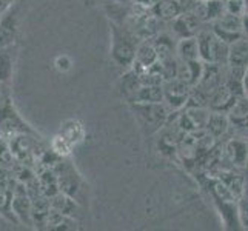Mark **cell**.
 <instances>
[{
    "mask_svg": "<svg viewBox=\"0 0 248 231\" xmlns=\"http://www.w3.org/2000/svg\"><path fill=\"white\" fill-rule=\"evenodd\" d=\"M196 2H205V0H196Z\"/></svg>",
    "mask_w": 248,
    "mask_h": 231,
    "instance_id": "obj_39",
    "label": "cell"
},
{
    "mask_svg": "<svg viewBox=\"0 0 248 231\" xmlns=\"http://www.w3.org/2000/svg\"><path fill=\"white\" fill-rule=\"evenodd\" d=\"M6 96H10V85L0 83V100H3Z\"/></svg>",
    "mask_w": 248,
    "mask_h": 231,
    "instance_id": "obj_35",
    "label": "cell"
},
{
    "mask_svg": "<svg viewBox=\"0 0 248 231\" xmlns=\"http://www.w3.org/2000/svg\"><path fill=\"white\" fill-rule=\"evenodd\" d=\"M44 230H54V231H70V230H79L78 219L62 215L56 210H49L44 220Z\"/></svg>",
    "mask_w": 248,
    "mask_h": 231,
    "instance_id": "obj_11",
    "label": "cell"
},
{
    "mask_svg": "<svg viewBox=\"0 0 248 231\" xmlns=\"http://www.w3.org/2000/svg\"><path fill=\"white\" fill-rule=\"evenodd\" d=\"M159 0H133V5H138L140 8H145V10H151Z\"/></svg>",
    "mask_w": 248,
    "mask_h": 231,
    "instance_id": "obj_32",
    "label": "cell"
},
{
    "mask_svg": "<svg viewBox=\"0 0 248 231\" xmlns=\"http://www.w3.org/2000/svg\"><path fill=\"white\" fill-rule=\"evenodd\" d=\"M225 156L232 162V165L237 168H245L248 165V150L247 140L232 139L225 145Z\"/></svg>",
    "mask_w": 248,
    "mask_h": 231,
    "instance_id": "obj_12",
    "label": "cell"
},
{
    "mask_svg": "<svg viewBox=\"0 0 248 231\" xmlns=\"http://www.w3.org/2000/svg\"><path fill=\"white\" fill-rule=\"evenodd\" d=\"M237 96L230 91V88L225 83L219 85V87L208 96V105L213 111H228V108L233 105Z\"/></svg>",
    "mask_w": 248,
    "mask_h": 231,
    "instance_id": "obj_15",
    "label": "cell"
},
{
    "mask_svg": "<svg viewBox=\"0 0 248 231\" xmlns=\"http://www.w3.org/2000/svg\"><path fill=\"white\" fill-rule=\"evenodd\" d=\"M20 22L16 11L10 8L6 13L0 15V48H6L14 45V42L19 36Z\"/></svg>",
    "mask_w": 248,
    "mask_h": 231,
    "instance_id": "obj_8",
    "label": "cell"
},
{
    "mask_svg": "<svg viewBox=\"0 0 248 231\" xmlns=\"http://www.w3.org/2000/svg\"><path fill=\"white\" fill-rule=\"evenodd\" d=\"M245 13L248 14V0H245Z\"/></svg>",
    "mask_w": 248,
    "mask_h": 231,
    "instance_id": "obj_38",
    "label": "cell"
},
{
    "mask_svg": "<svg viewBox=\"0 0 248 231\" xmlns=\"http://www.w3.org/2000/svg\"><path fill=\"white\" fill-rule=\"evenodd\" d=\"M219 181L225 185V188L233 194V198L237 200L244 196V176L233 173V171H224L220 174Z\"/></svg>",
    "mask_w": 248,
    "mask_h": 231,
    "instance_id": "obj_24",
    "label": "cell"
},
{
    "mask_svg": "<svg viewBox=\"0 0 248 231\" xmlns=\"http://www.w3.org/2000/svg\"><path fill=\"white\" fill-rule=\"evenodd\" d=\"M140 85L142 83L138 73H134L131 68H128L126 73L119 80V91H121V94L126 100H130L134 96V92L140 88Z\"/></svg>",
    "mask_w": 248,
    "mask_h": 231,
    "instance_id": "obj_22",
    "label": "cell"
},
{
    "mask_svg": "<svg viewBox=\"0 0 248 231\" xmlns=\"http://www.w3.org/2000/svg\"><path fill=\"white\" fill-rule=\"evenodd\" d=\"M162 88H164V104L170 109H181L188 105V99H190V85H186L181 79H174L167 80L162 83Z\"/></svg>",
    "mask_w": 248,
    "mask_h": 231,
    "instance_id": "obj_6",
    "label": "cell"
},
{
    "mask_svg": "<svg viewBox=\"0 0 248 231\" xmlns=\"http://www.w3.org/2000/svg\"><path fill=\"white\" fill-rule=\"evenodd\" d=\"M130 108L138 119L140 128L148 134L157 133L168 122V107L160 104H130Z\"/></svg>",
    "mask_w": 248,
    "mask_h": 231,
    "instance_id": "obj_4",
    "label": "cell"
},
{
    "mask_svg": "<svg viewBox=\"0 0 248 231\" xmlns=\"http://www.w3.org/2000/svg\"><path fill=\"white\" fill-rule=\"evenodd\" d=\"M164 102V88L162 85H140L128 104H160Z\"/></svg>",
    "mask_w": 248,
    "mask_h": 231,
    "instance_id": "obj_14",
    "label": "cell"
},
{
    "mask_svg": "<svg viewBox=\"0 0 248 231\" xmlns=\"http://www.w3.org/2000/svg\"><path fill=\"white\" fill-rule=\"evenodd\" d=\"M151 13L157 20H174L182 13V6L177 0H159L151 8Z\"/></svg>",
    "mask_w": 248,
    "mask_h": 231,
    "instance_id": "obj_19",
    "label": "cell"
},
{
    "mask_svg": "<svg viewBox=\"0 0 248 231\" xmlns=\"http://www.w3.org/2000/svg\"><path fill=\"white\" fill-rule=\"evenodd\" d=\"M48 199H49L51 210H56L59 213H62V215H66V216L74 217V219H79L80 203H78L74 199H71L70 196H66V194L59 191Z\"/></svg>",
    "mask_w": 248,
    "mask_h": 231,
    "instance_id": "obj_13",
    "label": "cell"
},
{
    "mask_svg": "<svg viewBox=\"0 0 248 231\" xmlns=\"http://www.w3.org/2000/svg\"><path fill=\"white\" fill-rule=\"evenodd\" d=\"M107 3H119V5H133V0H107Z\"/></svg>",
    "mask_w": 248,
    "mask_h": 231,
    "instance_id": "obj_37",
    "label": "cell"
},
{
    "mask_svg": "<svg viewBox=\"0 0 248 231\" xmlns=\"http://www.w3.org/2000/svg\"><path fill=\"white\" fill-rule=\"evenodd\" d=\"M225 13L233 15H244L245 14V0H224Z\"/></svg>",
    "mask_w": 248,
    "mask_h": 231,
    "instance_id": "obj_31",
    "label": "cell"
},
{
    "mask_svg": "<svg viewBox=\"0 0 248 231\" xmlns=\"http://www.w3.org/2000/svg\"><path fill=\"white\" fill-rule=\"evenodd\" d=\"M245 173L242 174L244 176V196H248V165L245 167Z\"/></svg>",
    "mask_w": 248,
    "mask_h": 231,
    "instance_id": "obj_36",
    "label": "cell"
},
{
    "mask_svg": "<svg viewBox=\"0 0 248 231\" xmlns=\"http://www.w3.org/2000/svg\"><path fill=\"white\" fill-rule=\"evenodd\" d=\"M213 32L216 34L219 39H222L227 44H233L237 39L242 37V15H233L224 13L217 20H215V30Z\"/></svg>",
    "mask_w": 248,
    "mask_h": 231,
    "instance_id": "obj_7",
    "label": "cell"
},
{
    "mask_svg": "<svg viewBox=\"0 0 248 231\" xmlns=\"http://www.w3.org/2000/svg\"><path fill=\"white\" fill-rule=\"evenodd\" d=\"M153 45H155L156 49L157 61H165V59L174 57L176 45L170 34H156L155 40H153Z\"/></svg>",
    "mask_w": 248,
    "mask_h": 231,
    "instance_id": "obj_23",
    "label": "cell"
},
{
    "mask_svg": "<svg viewBox=\"0 0 248 231\" xmlns=\"http://www.w3.org/2000/svg\"><path fill=\"white\" fill-rule=\"evenodd\" d=\"M247 150H248V139H247Z\"/></svg>",
    "mask_w": 248,
    "mask_h": 231,
    "instance_id": "obj_40",
    "label": "cell"
},
{
    "mask_svg": "<svg viewBox=\"0 0 248 231\" xmlns=\"http://www.w3.org/2000/svg\"><path fill=\"white\" fill-rule=\"evenodd\" d=\"M157 62V54L151 39H142L139 40L138 48H136L134 62L131 65V70L138 74H142L145 70H148L151 65Z\"/></svg>",
    "mask_w": 248,
    "mask_h": 231,
    "instance_id": "obj_9",
    "label": "cell"
},
{
    "mask_svg": "<svg viewBox=\"0 0 248 231\" xmlns=\"http://www.w3.org/2000/svg\"><path fill=\"white\" fill-rule=\"evenodd\" d=\"M230 128V117L225 111H211L208 116L207 125H205V131L215 139L224 136Z\"/></svg>",
    "mask_w": 248,
    "mask_h": 231,
    "instance_id": "obj_18",
    "label": "cell"
},
{
    "mask_svg": "<svg viewBox=\"0 0 248 231\" xmlns=\"http://www.w3.org/2000/svg\"><path fill=\"white\" fill-rule=\"evenodd\" d=\"M176 53L182 62H193V61H201L199 57V46H198V39L194 37H182L179 39L176 44Z\"/></svg>",
    "mask_w": 248,
    "mask_h": 231,
    "instance_id": "obj_20",
    "label": "cell"
},
{
    "mask_svg": "<svg viewBox=\"0 0 248 231\" xmlns=\"http://www.w3.org/2000/svg\"><path fill=\"white\" fill-rule=\"evenodd\" d=\"M225 13V5L224 0H205V2H199L198 8H196V15L198 19L202 20H210L215 22L219 17Z\"/></svg>",
    "mask_w": 248,
    "mask_h": 231,
    "instance_id": "obj_17",
    "label": "cell"
},
{
    "mask_svg": "<svg viewBox=\"0 0 248 231\" xmlns=\"http://www.w3.org/2000/svg\"><path fill=\"white\" fill-rule=\"evenodd\" d=\"M242 90L245 96H248V66L245 68L244 76H242Z\"/></svg>",
    "mask_w": 248,
    "mask_h": 231,
    "instance_id": "obj_34",
    "label": "cell"
},
{
    "mask_svg": "<svg viewBox=\"0 0 248 231\" xmlns=\"http://www.w3.org/2000/svg\"><path fill=\"white\" fill-rule=\"evenodd\" d=\"M109 31H111V48H109V57L117 66L121 68H131L136 56V48L139 44V37L130 30L124 27L122 23L109 22Z\"/></svg>",
    "mask_w": 248,
    "mask_h": 231,
    "instance_id": "obj_1",
    "label": "cell"
},
{
    "mask_svg": "<svg viewBox=\"0 0 248 231\" xmlns=\"http://www.w3.org/2000/svg\"><path fill=\"white\" fill-rule=\"evenodd\" d=\"M0 138H2V136H0Z\"/></svg>",
    "mask_w": 248,
    "mask_h": 231,
    "instance_id": "obj_41",
    "label": "cell"
},
{
    "mask_svg": "<svg viewBox=\"0 0 248 231\" xmlns=\"http://www.w3.org/2000/svg\"><path fill=\"white\" fill-rule=\"evenodd\" d=\"M16 0H0V15H2L3 13H6L10 8H13Z\"/></svg>",
    "mask_w": 248,
    "mask_h": 231,
    "instance_id": "obj_33",
    "label": "cell"
},
{
    "mask_svg": "<svg viewBox=\"0 0 248 231\" xmlns=\"http://www.w3.org/2000/svg\"><path fill=\"white\" fill-rule=\"evenodd\" d=\"M230 122L234 123H247L248 122V97L239 96L233 102V105L228 108Z\"/></svg>",
    "mask_w": 248,
    "mask_h": 231,
    "instance_id": "obj_26",
    "label": "cell"
},
{
    "mask_svg": "<svg viewBox=\"0 0 248 231\" xmlns=\"http://www.w3.org/2000/svg\"><path fill=\"white\" fill-rule=\"evenodd\" d=\"M59 136L63 138L68 143L74 147V145H78L79 142L83 140L85 138V130L80 122L78 121H68L63 123V126L61 128V131H59Z\"/></svg>",
    "mask_w": 248,
    "mask_h": 231,
    "instance_id": "obj_25",
    "label": "cell"
},
{
    "mask_svg": "<svg viewBox=\"0 0 248 231\" xmlns=\"http://www.w3.org/2000/svg\"><path fill=\"white\" fill-rule=\"evenodd\" d=\"M236 216L237 224L244 230H248V196H242L236 200Z\"/></svg>",
    "mask_w": 248,
    "mask_h": 231,
    "instance_id": "obj_29",
    "label": "cell"
},
{
    "mask_svg": "<svg viewBox=\"0 0 248 231\" xmlns=\"http://www.w3.org/2000/svg\"><path fill=\"white\" fill-rule=\"evenodd\" d=\"M199 57L203 63L222 65L228 62V44L219 39L213 31H199L198 36Z\"/></svg>",
    "mask_w": 248,
    "mask_h": 231,
    "instance_id": "obj_5",
    "label": "cell"
},
{
    "mask_svg": "<svg viewBox=\"0 0 248 231\" xmlns=\"http://www.w3.org/2000/svg\"><path fill=\"white\" fill-rule=\"evenodd\" d=\"M228 66L245 68L248 66V42L242 37L237 39L228 46Z\"/></svg>",
    "mask_w": 248,
    "mask_h": 231,
    "instance_id": "obj_16",
    "label": "cell"
},
{
    "mask_svg": "<svg viewBox=\"0 0 248 231\" xmlns=\"http://www.w3.org/2000/svg\"><path fill=\"white\" fill-rule=\"evenodd\" d=\"M13 45L6 48H0V83L10 85V80L14 73L16 54L11 53Z\"/></svg>",
    "mask_w": 248,
    "mask_h": 231,
    "instance_id": "obj_21",
    "label": "cell"
},
{
    "mask_svg": "<svg viewBox=\"0 0 248 231\" xmlns=\"http://www.w3.org/2000/svg\"><path fill=\"white\" fill-rule=\"evenodd\" d=\"M73 59L68 56V54H61L54 59V70L59 73V74H66L73 70Z\"/></svg>",
    "mask_w": 248,
    "mask_h": 231,
    "instance_id": "obj_30",
    "label": "cell"
},
{
    "mask_svg": "<svg viewBox=\"0 0 248 231\" xmlns=\"http://www.w3.org/2000/svg\"><path fill=\"white\" fill-rule=\"evenodd\" d=\"M173 22V31L179 39L198 36L201 20L194 13H181Z\"/></svg>",
    "mask_w": 248,
    "mask_h": 231,
    "instance_id": "obj_10",
    "label": "cell"
},
{
    "mask_svg": "<svg viewBox=\"0 0 248 231\" xmlns=\"http://www.w3.org/2000/svg\"><path fill=\"white\" fill-rule=\"evenodd\" d=\"M25 133H36V130L19 114L10 94L3 100H0V136L10 140L14 136Z\"/></svg>",
    "mask_w": 248,
    "mask_h": 231,
    "instance_id": "obj_3",
    "label": "cell"
},
{
    "mask_svg": "<svg viewBox=\"0 0 248 231\" xmlns=\"http://www.w3.org/2000/svg\"><path fill=\"white\" fill-rule=\"evenodd\" d=\"M53 169L57 177L59 191L70 196L71 199H74L80 205L87 202V196H88L87 181L82 177V174L78 171V168L74 167L71 160L63 157Z\"/></svg>",
    "mask_w": 248,
    "mask_h": 231,
    "instance_id": "obj_2",
    "label": "cell"
},
{
    "mask_svg": "<svg viewBox=\"0 0 248 231\" xmlns=\"http://www.w3.org/2000/svg\"><path fill=\"white\" fill-rule=\"evenodd\" d=\"M14 165H16V157L11 151L10 142L3 138H0V167L11 171Z\"/></svg>",
    "mask_w": 248,
    "mask_h": 231,
    "instance_id": "obj_28",
    "label": "cell"
},
{
    "mask_svg": "<svg viewBox=\"0 0 248 231\" xmlns=\"http://www.w3.org/2000/svg\"><path fill=\"white\" fill-rule=\"evenodd\" d=\"M0 216L6 219L11 224L19 225V220H17L14 211H13V190L11 186L6 188V190L0 191Z\"/></svg>",
    "mask_w": 248,
    "mask_h": 231,
    "instance_id": "obj_27",
    "label": "cell"
}]
</instances>
